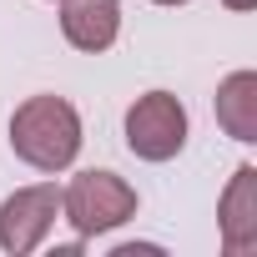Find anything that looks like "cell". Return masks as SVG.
Returning a JSON list of instances; mask_svg holds the SVG:
<instances>
[{"label": "cell", "mask_w": 257, "mask_h": 257, "mask_svg": "<svg viewBox=\"0 0 257 257\" xmlns=\"http://www.w3.org/2000/svg\"><path fill=\"white\" fill-rule=\"evenodd\" d=\"M81 142H86L81 111H76L66 96H56V91L26 96V101L11 111V152H16L26 167L46 172V177L66 172V167L81 157Z\"/></svg>", "instance_id": "obj_1"}, {"label": "cell", "mask_w": 257, "mask_h": 257, "mask_svg": "<svg viewBox=\"0 0 257 257\" xmlns=\"http://www.w3.org/2000/svg\"><path fill=\"white\" fill-rule=\"evenodd\" d=\"M137 207H142L137 187L126 182V177H116V172H106V167L76 172V177L61 187V217L76 227L81 242H86V237H106V232H116L121 222L137 217Z\"/></svg>", "instance_id": "obj_2"}, {"label": "cell", "mask_w": 257, "mask_h": 257, "mask_svg": "<svg viewBox=\"0 0 257 257\" xmlns=\"http://www.w3.org/2000/svg\"><path fill=\"white\" fill-rule=\"evenodd\" d=\"M126 152L142 157V162H172L182 147H187V106L172 96V91H147L126 106Z\"/></svg>", "instance_id": "obj_3"}, {"label": "cell", "mask_w": 257, "mask_h": 257, "mask_svg": "<svg viewBox=\"0 0 257 257\" xmlns=\"http://www.w3.org/2000/svg\"><path fill=\"white\" fill-rule=\"evenodd\" d=\"M56 217H61V187H56V182L16 187L6 202H0V252L31 257V252L51 237Z\"/></svg>", "instance_id": "obj_4"}, {"label": "cell", "mask_w": 257, "mask_h": 257, "mask_svg": "<svg viewBox=\"0 0 257 257\" xmlns=\"http://www.w3.org/2000/svg\"><path fill=\"white\" fill-rule=\"evenodd\" d=\"M217 232H222V252L227 257H252L257 252V167L252 162H242L232 172V182L222 187Z\"/></svg>", "instance_id": "obj_5"}, {"label": "cell", "mask_w": 257, "mask_h": 257, "mask_svg": "<svg viewBox=\"0 0 257 257\" xmlns=\"http://www.w3.org/2000/svg\"><path fill=\"white\" fill-rule=\"evenodd\" d=\"M61 36L86 56L111 51L121 36V0H61Z\"/></svg>", "instance_id": "obj_6"}, {"label": "cell", "mask_w": 257, "mask_h": 257, "mask_svg": "<svg viewBox=\"0 0 257 257\" xmlns=\"http://www.w3.org/2000/svg\"><path fill=\"white\" fill-rule=\"evenodd\" d=\"M212 106H217V126L232 142H242V147L257 142V71H232L217 86Z\"/></svg>", "instance_id": "obj_7"}, {"label": "cell", "mask_w": 257, "mask_h": 257, "mask_svg": "<svg viewBox=\"0 0 257 257\" xmlns=\"http://www.w3.org/2000/svg\"><path fill=\"white\" fill-rule=\"evenodd\" d=\"M222 6H227V11H237V16H242V11H257V0H222Z\"/></svg>", "instance_id": "obj_8"}, {"label": "cell", "mask_w": 257, "mask_h": 257, "mask_svg": "<svg viewBox=\"0 0 257 257\" xmlns=\"http://www.w3.org/2000/svg\"><path fill=\"white\" fill-rule=\"evenodd\" d=\"M152 6H187V0H152Z\"/></svg>", "instance_id": "obj_9"}, {"label": "cell", "mask_w": 257, "mask_h": 257, "mask_svg": "<svg viewBox=\"0 0 257 257\" xmlns=\"http://www.w3.org/2000/svg\"><path fill=\"white\" fill-rule=\"evenodd\" d=\"M56 6H61V0H56Z\"/></svg>", "instance_id": "obj_10"}]
</instances>
